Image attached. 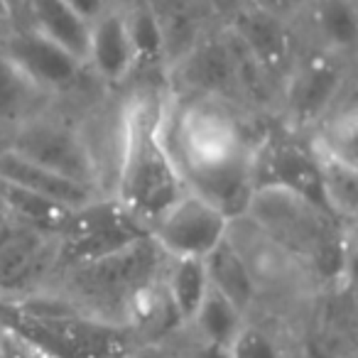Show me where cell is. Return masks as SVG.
<instances>
[{"mask_svg": "<svg viewBox=\"0 0 358 358\" xmlns=\"http://www.w3.org/2000/svg\"><path fill=\"white\" fill-rule=\"evenodd\" d=\"M245 219L304 270L317 292L348 287L353 226L280 189H255Z\"/></svg>", "mask_w": 358, "mask_h": 358, "instance_id": "1", "label": "cell"}, {"mask_svg": "<svg viewBox=\"0 0 358 358\" xmlns=\"http://www.w3.org/2000/svg\"><path fill=\"white\" fill-rule=\"evenodd\" d=\"M162 108L152 99H138L125 108L118 172L110 192L148 231L187 192L162 138Z\"/></svg>", "mask_w": 358, "mask_h": 358, "instance_id": "2", "label": "cell"}, {"mask_svg": "<svg viewBox=\"0 0 358 358\" xmlns=\"http://www.w3.org/2000/svg\"><path fill=\"white\" fill-rule=\"evenodd\" d=\"M167 255L150 236L91 263L59 268L45 289L59 294L79 317L125 331L128 307L145 287L159 282Z\"/></svg>", "mask_w": 358, "mask_h": 358, "instance_id": "3", "label": "cell"}, {"mask_svg": "<svg viewBox=\"0 0 358 358\" xmlns=\"http://www.w3.org/2000/svg\"><path fill=\"white\" fill-rule=\"evenodd\" d=\"M248 110L224 101L179 99L162 108V138L187 182L231 164L248 162L260 130L250 128Z\"/></svg>", "mask_w": 358, "mask_h": 358, "instance_id": "4", "label": "cell"}, {"mask_svg": "<svg viewBox=\"0 0 358 358\" xmlns=\"http://www.w3.org/2000/svg\"><path fill=\"white\" fill-rule=\"evenodd\" d=\"M348 59L312 47L299 52L278 99L280 125L292 133H312L348 94Z\"/></svg>", "mask_w": 358, "mask_h": 358, "instance_id": "5", "label": "cell"}, {"mask_svg": "<svg viewBox=\"0 0 358 358\" xmlns=\"http://www.w3.org/2000/svg\"><path fill=\"white\" fill-rule=\"evenodd\" d=\"M255 189H280L331 214L324 196L322 167L307 138L285 125L265 128L250 155ZM334 216V214H331ZM336 219V216H334ZM338 221V219H336Z\"/></svg>", "mask_w": 358, "mask_h": 358, "instance_id": "6", "label": "cell"}, {"mask_svg": "<svg viewBox=\"0 0 358 358\" xmlns=\"http://www.w3.org/2000/svg\"><path fill=\"white\" fill-rule=\"evenodd\" d=\"M0 145H8L15 152L30 157L32 162L71 179L76 185L89 187L99 194H108L101 185L103 174L89 138L69 120L52 118L45 110L17 125L10 135L0 140Z\"/></svg>", "mask_w": 358, "mask_h": 358, "instance_id": "7", "label": "cell"}, {"mask_svg": "<svg viewBox=\"0 0 358 358\" xmlns=\"http://www.w3.org/2000/svg\"><path fill=\"white\" fill-rule=\"evenodd\" d=\"M145 236H150V231L143 221L135 219L113 194H101L89 204L69 211L57 231L59 268L101 260L138 243Z\"/></svg>", "mask_w": 358, "mask_h": 358, "instance_id": "8", "label": "cell"}, {"mask_svg": "<svg viewBox=\"0 0 358 358\" xmlns=\"http://www.w3.org/2000/svg\"><path fill=\"white\" fill-rule=\"evenodd\" d=\"M169 89L179 99H209L238 106V91L234 79V62H231L229 42L224 27L214 25L196 40L177 62L164 71Z\"/></svg>", "mask_w": 358, "mask_h": 358, "instance_id": "9", "label": "cell"}, {"mask_svg": "<svg viewBox=\"0 0 358 358\" xmlns=\"http://www.w3.org/2000/svg\"><path fill=\"white\" fill-rule=\"evenodd\" d=\"M231 221L201 196L185 192L152 226L150 238L167 258L204 260L229 236Z\"/></svg>", "mask_w": 358, "mask_h": 358, "instance_id": "10", "label": "cell"}, {"mask_svg": "<svg viewBox=\"0 0 358 358\" xmlns=\"http://www.w3.org/2000/svg\"><path fill=\"white\" fill-rule=\"evenodd\" d=\"M59 268V238L22 229L0 243V299L15 304L42 292Z\"/></svg>", "mask_w": 358, "mask_h": 358, "instance_id": "11", "label": "cell"}, {"mask_svg": "<svg viewBox=\"0 0 358 358\" xmlns=\"http://www.w3.org/2000/svg\"><path fill=\"white\" fill-rule=\"evenodd\" d=\"M0 52L50 99L79 86L81 76L89 71L69 52L22 22L0 37Z\"/></svg>", "mask_w": 358, "mask_h": 358, "instance_id": "12", "label": "cell"}, {"mask_svg": "<svg viewBox=\"0 0 358 358\" xmlns=\"http://www.w3.org/2000/svg\"><path fill=\"white\" fill-rule=\"evenodd\" d=\"M224 25L238 37L241 45L263 66V71L278 86V91L282 89L285 79L292 71L294 59L299 55L292 27L294 22L238 6L226 17Z\"/></svg>", "mask_w": 358, "mask_h": 358, "instance_id": "13", "label": "cell"}, {"mask_svg": "<svg viewBox=\"0 0 358 358\" xmlns=\"http://www.w3.org/2000/svg\"><path fill=\"white\" fill-rule=\"evenodd\" d=\"M0 182H8V185L17 187V189L27 192V194H35L40 199L59 204L69 211L79 209V206L94 201L96 196H101L99 192L89 189V187L76 185L71 179L32 162L30 157L15 152L8 145H0Z\"/></svg>", "mask_w": 358, "mask_h": 358, "instance_id": "14", "label": "cell"}, {"mask_svg": "<svg viewBox=\"0 0 358 358\" xmlns=\"http://www.w3.org/2000/svg\"><path fill=\"white\" fill-rule=\"evenodd\" d=\"M86 69L108 86H120L135 74L133 47L125 30L123 10L108 8L101 17L91 22Z\"/></svg>", "mask_w": 358, "mask_h": 358, "instance_id": "15", "label": "cell"}, {"mask_svg": "<svg viewBox=\"0 0 358 358\" xmlns=\"http://www.w3.org/2000/svg\"><path fill=\"white\" fill-rule=\"evenodd\" d=\"M20 22L59 45L86 66L91 22L84 20L76 10H71L64 0H25Z\"/></svg>", "mask_w": 358, "mask_h": 358, "instance_id": "16", "label": "cell"}, {"mask_svg": "<svg viewBox=\"0 0 358 358\" xmlns=\"http://www.w3.org/2000/svg\"><path fill=\"white\" fill-rule=\"evenodd\" d=\"M204 268L206 278H209V287L224 294L229 302H234L245 317H253L260 312L263 302H260V289L255 285V278L229 236L206 255Z\"/></svg>", "mask_w": 358, "mask_h": 358, "instance_id": "17", "label": "cell"}, {"mask_svg": "<svg viewBox=\"0 0 358 358\" xmlns=\"http://www.w3.org/2000/svg\"><path fill=\"white\" fill-rule=\"evenodd\" d=\"M148 3L152 6L162 27L167 66L177 62L187 50H192L206 30L219 25V22H211V17L216 15L211 13L206 0H148Z\"/></svg>", "mask_w": 358, "mask_h": 358, "instance_id": "18", "label": "cell"}, {"mask_svg": "<svg viewBox=\"0 0 358 358\" xmlns=\"http://www.w3.org/2000/svg\"><path fill=\"white\" fill-rule=\"evenodd\" d=\"M314 47L348 59L358 40L356 0H304Z\"/></svg>", "mask_w": 358, "mask_h": 358, "instance_id": "19", "label": "cell"}, {"mask_svg": "<svg viewBox=\"0 0 358 358\" xmlns=\"http://www.w3.org/2000/svg\"><path fill=\"white\" fill-rule=\"evenodd\" d=\"M50 96L40 91L3 52H0V140L17 125L45 113Z\"/></svg>", "mask_w": 358, "mask_h": 358, "instance_id": "20", "label": "cell"}, {"mask_svg": "<svg viewBox=\"0 0 358 358\" xmlns=\"http://www.w3.org/2000/svg\"><path fill=\"white\" fill-rule=\"evenodd\" d=\"M162 289L177 314L182 329L189 327L196 309L209 292L204 260L194 258H167L162 270Z\"/></svg>", "mask_w": 358, "mask_h": 358, "instance_id": "21", "label": "cell"}, {"mask_svg": "<svg viewBox=\"0 0 358 358\" xmlns=\"http://www.w3.org/2000/svg\"><path fill=\"white\" fill-rule=\"evenodd\" d=\"M245 322H248V317L234 302H229L224 294H219L216 289L209 287L204 302L196 309L194 319H192L185 331L192 338H196V341L211 343V346L229 351L231 343L241 334V329L245 327Z\"/></svg>", "mask_w": 358, "mask_h": 358, "instance_id": "22", "label": "cell"}, {"mask_svg": "<svg viewBox=\"0 0 358 358\" xmlns=\"http://www.w3.org/2000/svg\"><path fill=\"white\" fill-rule=\"evenodd\" d=\"M125 30L133 47L135 74L138 71H167V55H164V37L162 27L157 22L152 6L148 0L133 8H125Z\"/></svg>", "mask_w": 358, "mask_h": 358, "instance_id": "23", "label": "cell"}, {"mask_svg": "<svg viewBox=\"0 0 358 358\" xmlns=\"http://www.w3.org/2000/svg\"><path fill=\"white\" fill-rule=\"evenodd\" d=\"M314 152H317L319 167H322L324 196H327L329 209L343 226H353L358 209V164L329 157L319 150Z\"/></svg>", "mask_w": 358, "mask_h": 358, "instance_id": "24", "label": "cell"}, {"mask_svg": "<svg viewBox=\"0 0 358 358\" xmlns=\"http://www.w3.org/2000/svg\"><path fill=\"white\" fill-rule=\"evenodd\" d=\"M0 204L6 206L8 214L20 226L35 231H50V234H57L64 219L69 216V209H64V206L52 204V201L40 199L35 194H27V192L8 185V182H0Z\"/></svg>", "mask_w": 358, "mask_h": 358, "instance_id": "25", "label": "cell"}, {"mask_svg": "<svg viewBox=\"0 0 358 358\" xmlns=\"http://www.w3.org/2000/svg\"><path fill=\"white\" fill-rule=\"evenodd\" d=\"M287 353L289 341L282 329L258 317H248L229 348L231 358H287Z\"/></svg>", "mask_w": 358, "mask_h": 358, "instance_id": "26", "label": "cell"}, {"mask_svg": "<svg viewBox=\"0 0 358 358\" xmlns=\"http://www.w3.org/2000/svg\"><path fill=\"white\" fill-rule=\"evenodd\" d=\"M241 6L253 8V10L268 13V15L282 17V20L294 22V17L302 13L304 0H241Z\"/></svg>", "mask_w": 358, "mask_h": 358, "instance_id": "27", "label": "cell"}, {"mask_svg": "<svg viewBox=\"0 0 358 358\" xmlns=\"http://www.w3.org/2000/svg\"><path fill=\"white\" fill-rule=\"evenodd\" d=\"M64 3L89 22H94L96 17H101L110 8L108 0H64Z\"/></svg>", "mask_w": 358, "mask_h": 358, "instance_id": "28", "label": "cell"}, {"mask_svg": "<svg viewBox=\"0 0 358 358\" xmlns=\"http://www.w3.org/2000/svg\"><path fill=\"white\" fill-rule=\"evenodd\" d=\"M206 3H209L211 13L219 17V22H224L226 17H229L231 13H234L236 8L241 6V0H206Z\"/></svg>", "mask_w": 358, "mask_h": 358, "instance_id": "29", "label": "cell"}, {"mask_svg": "<svg viewBox=\"0 0 358 358\" xmlns=\"http://www.w3.org/2000/svg\"><path fill=\"white\" fill-rule=\"evenodd\" d=\"M15 25H17L15 15H13L10 8L6 6V0H0V37L6 35L8 30H13Z\"/></svg>", "mask_w": 358, "mask_h": 358, "instance_id": "30", "label": "cell"}, {"mask_svg": "<svg viewBox=\"0 0 358 358\" xmlns=\"http://www.w3.org/2000/svg\"><path fill=\"white\" fill-rule=\"evenodd\" d=\"M6 6L10 8V13L15 15V20L20 22L22 17V8H25V0H6Z\"/></svg>", "mask_w": 358, "mask_h": 358, "instance_id": "31", "label": "cell"}, {"mask_svg": "<svg viewBox=\"0 0 358 358\" xmlns=\"http://www.w3.org/2000/svg\"><path fill=\"white\" fill-rule=\"evenodd\" d=\"M110 8H118V10H125V8H133L138 3H145V0H108Z\"/></svg>", "mask_w": 358, "mask_h": 358, "instance_id": "32", "label": "cell"}, {"mask_svg": "<svg viewBox=\"0 0 358 358\" xmlns=\"http://www.w3.org/2000/svg\"><path fill=\"white\" fill-rule=\"evenodd\" d=\"M348 358H353V356H348Z\"/></svg>", "mask_w": 358, "mask_h": 358, "instance_id": "33", "label": "cell"}]
</instances>
